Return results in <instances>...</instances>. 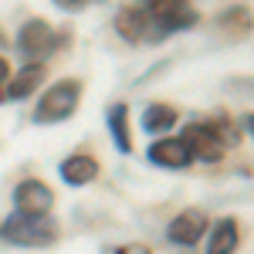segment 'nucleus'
<instances>
[{
  "label": "nucleus",
  "instance_id": "1",
  "mask_svg": "<svg viewBox=\"0 0 254 254\" xmlns=\"http://www.w3.org/2000/svg\"><path fill=\"white\" fill-rule=\"evenodd\" d=\"M0 234L10 244H20V248H48L58 241V224L51 214H14L0 224Z\"/></svg>",
  "mask_w": 254,
  "mask_h": 254
},
{
  "label": "nucleus",
  "instance_id": "2",
  "mask_svg": "<svg viewBox=\"0 0 254 254\" xmlns=\"http://www.w3.org/2000/svg\"><path fill=\"white\" fill-rule=\"evenodd\" d=\"M78 98H81V85L75 78L55 81L34 105V122H64V119H71L75 109H78Z\"/></svg>",
  "mask_w": 254,
  "mask_h": 254
},
{
  "label": "nucleus",
  "instance_id": "3",
  "mask_svg": "<svg viewBox=\"0 0 254 254\" xmlns=\"http://www.w3.org/2000/svg\"><path fill=\"white\" fill-rule=\"evenodd\" d=\"M55 44H58V34L51 31L48 20H41V17L24 20V27L17 31V55L24 61H31V64H41L55 51Z\"/></svg>",
  "mask_w": 254,
  "mask_h": 254
},
{
  "label": "nucleus",
  "instance_id": "4",
  "mask_svg": "<svg viewBox=\"0 0 254 254\" xmlns=\"http://www.w3.org/2000/svg\"><path fill=\"white\" fill-rule=\"evenodd\" d=\"M149 20L159 27V38L170 34V31H190L196 27V10L190 7V0H149L146 7Z\"/></svg>",
  "mask_w": 254,
  "mask_h": 254
},
{
  "label": "nucleus",
  "instance_id": "5",
  "mask_svg": "<svg viewBox=\"0 0 254 254\" xmlns=\"http://www.w3.org/2000/svg\"><path fill=\"white\" fill-rule=\"evenodd\" d=\"M180 142L187 146L190 159H203V163H220L224 159V142L214 136V129L207 126H187Z\"/></svg>",
  "mask_w": 254,
  "mask_h": 254
},
{
  "label": "nucleus",
  "instance_id": "6",
  "mask_svg": "<svg viewBox=\"0 0 254 254\" xmlns=\"http://www.w3.org/2000/svg\"><path fill=\"white\" fill-rule=\"evenodd\" d=\"M203 234H207V217L200 214V210H183L166 227V237H170V244H176V248H193Z\"/></svg>",
  "mask_w": 254,
  "mask_h": 254
},
{
  "label": "nucleus",
  "instance_id": "7",
  "mask_svg": "<svg viewBox=\"0 0 254 254\" xmlns=\"http://www.w3.org/2000/svg\"><path fill=\"white\" fill-rule=\"evenodd\" d=\"M14 207H17V214H51L55 193L41 180H24L14 190Z\"/></svg>",
  "mask_w": 254,
  "mask_h": 254
},
{
  "label": "nucleus",
  "instance_id": "8",
  "mask_svg": "<svg viewBox=\"0 0 254 254\" xmlns=\"http://www.w3.org/2000/svg\"><path fill=\"white\" fill-rule=\"evenodd\" d=\"M58 173L68 187H85V183H92L98 176V163H95V156H88V153H75V156H68L58 166Z\"/></svg>",
  "mask_w": 254,
  "mask_h": 254
},
{
  "label": "nucleus",
  "instance_id": "9",
  "mask_svg": "<svg viewBox=\"0 0 254 254\" xmlns=\"http://www.w3.org/2000/svg\"><path fill=\"white\" fill-rule=\"evenodd\" d=\"M149 159L156 166H166V170H183V166L193 163L190 153H187V146L180 139H159V142H153L149 146Z\"/></svg>",
  "mask_w": 254,
  "mask_h": 254
},
{
  "label": "nucleus",
  "instance_id": "10",
  "mask_svg": "<svg viewBox=\"0 0 254 254\" xmlns=\"http://www.w3.org/2000/svg\"><path fill=\"white\" fill-rule=\"evenodd\" d=\"M149 27H153V20L146 14V7H122L116 14V31L126 41H142L149 34Z\"/></svg>",
  "mask_w": 254,
  "mask_h": 254
},
{
  "label": "nucleus",
  "instance_id": "11",
  "mask_svg": "<svg viewBox=\"0 0 254 254\" xmlns=\"http://www.w3.org/2000/svg\"><path fill=\"white\" fill-rule=\"evenodd\" d=\"M41 81H44V64H24L17 75L7 78V98L10 102H20V98L31 95Z\"/></svg>",
  "mask_w": 254,
  "mask_h": 254
},
{
  "label": "nucleus",
  "instance_id": "12",
  "mask_svg": "<svg viewBox=\"0 0 254 254\" xmlns=\"http://www.w3.org/2000/svg\"><path fill=\"white\" fill-rule=\"evenodd\" d=\"M105 122H109V132H112V142H116L119 153H132V136H129V105H126V102H116V105L105 112Z\"/></svg>",
  "mask_w": 254,
  "mask_h": 254
},
{
  "label": "nucleus",
  "instance_id": "13",
  "mask_svg": "<svg viewBox=\"0 0 254 254\" xmlns=\"http://www.w3.org/2000/svg\"><path fill=\"white\" fill-rule=\"evenodd\" d=\"M241 244V227H237L234 217H224L220 224H214V234L207 244V254H234Z\"/></svg>",
  "mask_w": 254,
  "mask_h": 254
},
{
  "label": "nucleus",
  "instance_id": "14",
  "mask_svg": "<svg viewBox=\"0 0 254 254\" xmlns=\"http://www.w3.org/2000/svg\"><path fill=\"white\" fill-rule=\"evenodd\" d=\"M139 122H142L146 132H166V129H173V126H176V109L163 105V102H153V105L142 112Z\"/></svg>",
  "mask_w": 254,
  "mask_h": 254
},
{
  "label": "nucleus",
  "instance_id": "15",
  "mask_svg": "<svg viewBox=\"0 0 254 254\" xmlns=\"http://www.w3.org/2000/svg\"><path fill=\"white\" fill-rule=\"evenodd\" d=\"M55 3H58L61 10H78V7H85V3H88V0H55Z\"/></svg>",
  "mask_w": 254,
  "mask_h": 254
},
{
  "label": "nucleus",
  "instance_id": "16",
  "mask_svg": "<svg viewBox=\"0 0 254 254\" xmlns=\"http://www.w3.org/2000/svg\"><path fill=\"white\" fill-rule=\"evenodd\" d=\"M7 78H10V68H7V61L0 58V85H3V81H7Z\"/></svg>",
  "mask_w": 254,
  "mask_h": 254
}]
</instances>
